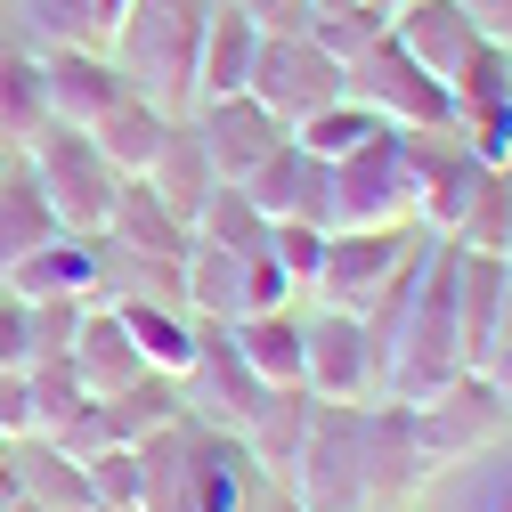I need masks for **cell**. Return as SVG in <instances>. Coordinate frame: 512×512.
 Listing matches in <instances>:
<instances>
[{"instance_id":"e575fe53","label":"cell","mask_w":512,"mask_h":512,"mask_svg":"<svg viewBox=\"0 0 512 512\" xmlns=\"http://www.w3.org/2000/svg\"><path fill=\"white\" fill-rule=\"evenodd\" d=\"M90 472V504H139V447H98V456L82 464Z\"/></svg>"},{"instance_id":"7a4b0ae2","label":"cell","mask_w":512,"mask_h":512,"mask_svg":"<svg viewBox=\"0 0 512 512\" xmlns=\"http://www.w3.org/2000/svg\"><path fill=\"white\" fill-rule=\"evenodd\" d=\"M415 196H423L415 131H391V122H382L366 147H350L334 163V228H423Z\"/></svg>"},{"instance_id":"30bf717a","label":"cell","mask_w":512,"mask_h":512,"mask_svg":"<svg viewBox=\"0 0 512 512\" xmlns=\"http://www.w3.org/2000/svg\"><path fill=\"white\" fill-rule=\"evenodd\" d=\"M196 139H204V163H212V179H228V187H244L252 171H261L293 131L252 98V90H236V98H212V106H196Z\"/></svg>"},{"instance_id":"603a6c76","label":"cell","mask_w":512,"mask_h":512,"mask_svg":"<svg viewBox=\"0 0 512 512\" xmlns=\"http://www.w3.org/2000/svg\"><path fill=\"white\" fill-rule=\"evenodd\" d=\"M49 236H66V228H57V212H49V196H41L33 163L9 155V171H0V277H9L25 252H41Z\"/></svg>"},{"instance_id":"e0dca14e","label":"cell","mask_w":512,"mask_h":512,"mask_svg":"<svg viewBox=\"0 0 512 512\" xmlns=\"http://www.w3.org/2000/svg\"><path fill=\"white\" fill-rule=\"evenodd\" d=\"M66 366L82 374V391H90V399H114V391H131V382L147 374V366H139V342H131V326L114 317V301H82V326H74V350H66Z\"/></svg>"},{"instance_id":"3957f363","label":"cell","mask_w":512,"mask_h":512,"mask_svg":"<svg viewBox=\"0 0 512 512\" xmlns=\"http://www.w3.org/2000/svg\"><path fill=\"white\" fill-rule=\"evenodd\" d=\"M25 163H33V179H41V196H49L57 228H66V236H106L114 196H122V171L90 147V131L41 122V131L25 139Z\"/></svg>"},{"instance_id":"d6a6232c","label":"cell","mask_w":512,"mask_h":512,"mask_svg":"<svg viewBox=\"0 0 512 512\" xmlns=\"http://www.w3.org/2000/svg\"><path fill=\"white\" fill-rule=\"evenodd\" d=\"M301 171H309V147L301 139H285L261 171L244 179V196H252V212L261 220H293V204H301Z\"/></svg>"},{"instance_id":"83f0119b","label":"cell","mask_w":512,"mask_h":512,"mask_svg":"<svg viewBox=\"0 0 512 512\" xmlns=\"http://www.w3.org/2000/svg\"><path fill=\"white\" fill-rule=\"evenodd\" d=\"M447 244H464V252H504V261H512V179H504V163H480L472 204H464L456 228H447Z\"/></svg>"},{"instance_id":"ab89813d","label":"cell","mask_w":512,"mask_h":512,"mask_svg":"<svg viewBox=\"0 0 512 512\" xmlns=\"http://www.w3.org/2000/svg\"><path fill=\"white\" fill-rule=\"evenodd\" d=\"M0 366H25V301L0 285Z\"/></svg>"},{"instance_id":"9a60e30c","label":"cell","mask_w":512,"mask_h":512,"mask_svg":"<svg viewBox=\"0 0 512 512\" xmlns=\"http://www.w3.org/2000/svg\"><path fill=\"white\" fill-rule=\"evenodd\" d=\"M358 472H366V512H374V504L391 512V504L423 480V447H415V423H407L399 399L358 407Z\"/></svg>"},{"instance_id":"ee69618b","label":"cell","mask_w":512,"mask_h":512,"mask_svg":"<svg viewBox=\"0 0 512 512\" xmlns=\"http://www.w3.org/2000/svg\"><path fill=\"white\" fill-rule=\"evenodd\" d=\"M252 512H301V504H293V496H285V488H277V496H269V504H252Z\"/></svg>"},{"instance_id":"1f68e13d","label":"cell","mask_w":512,"mask_h":512,"mask_svg":"<svg viewBox=\"0 0 512 512\" xmlns=\"http://www.w3.org/2000/svg\"><path fill=\"white\" fill-rule=\"evenodd\" d=\"M374 131H382V114H366L358 98H334L326 114H309V122H301L293 139H301V147H309L317 163H342V155H350V147H366Z\"/></svg>"},{"instance_id":"8992f818","label":"cell","mask_w":512,"mask_h":512,"mask_svg":"<svg viewBox=\"0 0 512 512\" xmlns=\"http://www.w3.org/2000/svg\"><path fill=\"white\" fill-rule=\"evenodd\" d=\"M252 98H261L285 131H301L309 114H326L334 98H350V74L334 66L309 33H261V57H252Z\"/></svg>"},{"instance_id":"b9f144b4","label":"cell","mask_w":512,"mask_h":512,"mask_svg":"<svg viewBox=\"0 0 512 512\" xmlns=\"http://www.w3.org/2000/svg\"><path fill=\"white\" fill-rule=\"evenodd\" d=\"M131 17V0H90V25H98V41H114V25Z\"/></svg>"},{"instance_id":"d6986e66","label":"cell","mask_w":512,"mask_h":512,"mask_svg":"<svg viewBox=\"0 0 512 512\" xmlns=\"http://www.w3.org/2000/svg\"><path fill=\"white\" fill-rule=\"evenodd\" d=\"M252 57H261V17L252 9H204V41H196V106L236 98L252 82Z\"/></svg>"},{"instance_id":"60d3db41","label":"cell","mask_w":512,"mask_h":512,"mask_svg":"<svg viewBox=\"0 0 512 512\" xmlns=\"http://www.w3.org/2000/svg\"><path fill=\"white\" fill-rule=\"evenodd\" d=\"M480 374H488V391H496V399H504V407H512V334H504V342H496V358H488V366H480Z\"/></svg>"},{"instance_id":"2e32d148","label":"cell","mask_w":512,"mask_h":512,"mask_svg":"<svg viewBox=\"0 0 512 512\" xmlns=\"http://www.w3.org/2000/svg\"><path fill=\"white\" fill-rule=\"evenodd\" d=\"M98 277H106L98 236H49V244L25 252L0 285H9L17 301H98Z\"/></svg>"},{"instance_id":"bcb514c9","label":"cell","mask_w":512,"mask_h":512,"mask_svg":"<svg viewBox=\"0 0 512 512\" xmlns=\"http://www.w3.org/2000/svg\"><path fill=\"white\" fill-rule=\"evenodd\" d=\"M9 447H17V439H9V431H0V456H9Z\"/></svg>"},{"instance_id":"7c38bea8","label":"cell","mask_w":512,"mask_h":512,"mask_svg":"<svg viewBox=\"0 0 512 512\" xmlns=\"http://www.w3.org/2000/svg\"><path fill=\"white\" fill-rule=\"evenodd\" d=\"M131 90L122 66L90 41H66V49H41V98H49V122H66V131H90V122Z\"/></svg>"},{"instance_id":"5bb4252c","label":"cell","mask_w":512,"mask_h":512,"mask_svg":"<svg viewBox=\"0 0 512 512\" xmlns=\"http://www.w3.org/2000/svg\"><path fill=\"white\" fill-rule=\"evenodd\" d=\"M382 33H391L431 82H456L472 66V49H480V25L464 17V0H399Z\"/></svg>"},{"instance_id":"d4e9b609","label":"cell","mask_w":512,"mask_h":512,"mask_svg":"<svg viewBox=\"0 0 512 512\" xmlns=\"http://www.w3.org/2000/svg\"><path fill=\"white\" fill-rule=\"evenodd\" d=\"M309 407H317L309 391H261V407H252V415H244V431H236V439H244V456L261 464V472H277V480H285V472H293V456H301Z\"/></svg>"},{"instance_id":"5b68a950","label":"cell","mask_w":512,"mask_h":512,"mask_svg":"<svg viewBox=\"0 0 512 512\" xmlns=\"http://www.w3.org/2000/svg\"><path fill=\"white\" fill-rule=\"evenodd\" d=\"M350 98L366 114H382L391 131H456V98H447V82H431L391 33L350 57Z\"/></svg>"},{"instance_id":"6da1fadb","label":"cell","mask_w":512,"mask_h":512,"mask_svg":"<svg viewBox=\"0 0 512 512\" xmlns=\"http://www.w3.org/2000/svg\"><path fill=\"white\" fill-rule=\"evenodd\" d=\"M196 41H204V0H131L114 25V66L147 106L179 114L196 106Z\"/></svg>"},{"instance_id":"277c9868","label":"cell","mask_w":512,"mask_h":512,"mask_svg":"<svg viewBox=\"0 0 512 512\" xmlns=\"http://www.w3.org/2000/svg\"><path fill=\"white\" fill-rule=\"evenodd\" d=\"M431 228H334L326 236V252H317V301L326 309H350V317H366L382 293H391V277L415 261V244H423Z\"/></svg>"},{"instance_id":"f546056e","label":"cell","mask_w":512,"mask_h":512,"mask_svg":"<svg viewBox=\"0 0 512 512\" xmlns=\"http://www.w3.org/2000/svg\"><path fill=\"white\" fill-rule=\"evenodd\" d=\"M196 236H204V244H228V252H261V244H269V220L252 212L244 187L212 179V196L196 204Z\"/></svg>"},{"instance_id":"8d00e7d4","label":"cell","mask_w":512,"mask_h":512,"mask_svg":"<svg viewBox=\"0 0 512 512\" xmlns=\"http://www.w3.org/2000/svg\"><path fill=\"white\" fill-rule=\"evenodd\" d=\"M293 301V277H285V261L261 244V252H244V317L252 309H285Z\"/></svg>"},{"instance_id":"ffe728a7","label":"cell","mask_w":512,"mask_h":512,"mask_svg":"<svg viewBox=\"0 0 512 512\" xmlns=\"http://www.w3.org/2000/svg\"><path fill=\"white\" fill-rule=\"evenodd\" d=\"M163 139H171V114H163V106H147L139 90H122V98L90 122V147H98L122 179H139V171L155 163V147H163Z\"/></svg>"},{"instance_id":"9c48e42d","label":"cell","mask_w":512,"mask_h":512,"mask_svg":"<svg viewBox=\"0 0 512 512\" xmlns=\"http://www.w3.org/2000/svg\"><path fill=\"white\" fill-rule=\"evenodd\" d=\"M504 415H512V407L488 391V374H456V382H439L431 399L407 407L415 447H423V472H431V464H472L480 447L504 431Z\"/></svg>"},{"instance_id":"ba28073f","label":"cell","mask_w":512,"mask_h":512,"mask_svg":"<svg viewBox=\"0 0 512 512\" xmlns=\"http://www.w3.org/2000/svg\"><path fill=\"white\" fill-rule=\"evenodd\" d=\"M301 391L326 407H358L366 391H382V350L366 334V317H350V309L301 317Z\"/></svg>"},{"instance_id":"52a82bcc","label":"cell","mask_w":512,"mask_h":512,"mask_svg":"<svg viewBox=\"0 0 512 512\" xmlns=\"http://www.w3.org/2000/svg\"><path fill=\"white\" fill-rule=\"evenodd\" d=\"M301 512H366V472H358V407H309L301 456H293V488Z\"/></svg>"},{"instance_id":"4fadbf2b","label":"cell","mask_w":512,"mask_h":512,"mask_svg":"<svg viewBox=\"0 0 512 512\" xmlns=\"http://www.w3.org/2000/svg\"><path fill=\"white\" fill-rule=\"evenodd\" d=\"M504 301H512V261L504 252H464L456 244V350L480 374L504 342Z\"/></svg>"},{"instance_id":"d590c367","label":"cell","mask_w":512,"mask_h":512,"mask_svg":"<svg viewBox=\"0 0 512 512\" xmlns=\"http://www.w3.org/2000/svg\"><path fill=\"white\" fill-rule=\"evenodd\" d=\"M269 252L285 261L293 285H309V277H317V252H326V228H309V220H269Z\"/></svg>"},{"instance_id":"4dcf8cb0","label":"cell","mask_w":512,"mask_h":512,"mask_svg":"<svg viewBox=\"0 0 512 512\" xmlns=\"http://www.w3.org/2000/svg\"><path fill=\"white\" fill-rule=\"evenodd\" d=\"M25 391H33V439H57V431L90 407L82 374H74L66 358H33V366H25Z\"/></svg>"},{"instance_id":"f1b7e54d","label":"cell","mask_w":512,"mask_h":512,"mask_svg":"<svg viewBox=\"0 0 512 512\" xmlns=\"http://www.w3.org/2000/svg\"><path fill=\"white\" fill-rule=\"evenodd\" d=\"M41 122H49V98H41V57L0 49V147H25Z\"/></svg>"},{"instance_id":"484cf974","label":"cell","mask_w":512,"mask_h":512,"mask_svg":"<svg viewBox=\"0 0 512 512\" xmlns=\"http://www.w3.org/2000/svg\"><path fill=\"white\" fill-rule=\"evenodd\" d=\"M9 464H17L33 512H90V472L66 456V447H49V439H17V447H9Z\"/></svg>"},{"instance_id":"4316f807","label":"cell","mask_w":512,"mask_h":512,"mask_svg":"<svg viewBox=\"0 0 512 512\" xmlns=\"http://www.w3.org/2000/svg\"><path fill=\"white\" fill-rule=\"evenodd\" d=\"M147 187H155V196L179 212V220H196V204L212 196V163H204V139L196 131H179V122H171V139L155 147V163L139 171Z\"/></svg>"},{"instance_id":"ac0fdd59","label":"cell","mask_w":512,"mask_h":512,"mask_svg":"<svg viewBox=\"0 0 512 512\" xmlns=\"http://www.w3.org/2000/svg\"><path fill=\"white\" fill-rule=\"evenodd\" d=\"M106 244L139 252V261H187V252H196V220H179L147 179H122L114 220H106Z\"/></svg>"},{"instance_id":"44dd1931","label":"cell","mask_w":512,"mask_h":512,"mask_svg":"<svg viewBox=\"0 0 512 512\" xmlns=\"http://www.w3.org/2000/svg\"><path fill=\"white\" fill-rule=\"evenodd\" d=\"M179 293H187V317H196V326H236L244 317V252L196 236V252L179 261Z\"/></svg>"},{"instance_id":"7bdbcfd3","label":"cell","mask_w":512,"mask_h":512,"mask_svg":"<svg viewBox=\"0 0 512 512\" xmlns=\"http://www.w3.org/2000/svg\"><path fill=\"white\" fill-rule=\"evenodd\" d=\"M0 512H25V480H17L9 456H0Z\"/></svg>"},{"instance_id":"f6af8a7d","label":"cell","mask_w":512,"mask_h":512,"mask_svg":"<svg viewBox=\"0 0 512 512\" xmlns=\"http://www.w3.org/2000/svg\"><path fill=\"white\" fill-rule=\"evenodd\" d=\"M90 512H139V504H90Z\"/></svg>"},{"instance_id":"f35d334b","label":"cell","mask_w":512,"mask_h":512,"mask_svg":"<svg viewBox=\"0 0 512 512\" xmlns=\"http://www.w3.org/2000/svg\"><path fill=\"white\" fill-rule=\"evenodd\" d=\"M464 17L480 25L488 49H512V0H464Z\"/></svg>"},{"instance_id":"74e56055","label":"cell","mask_w":512,"mask_h":512,"mask_svg":"<svg viewBox=\"0 0 512 512\" xmlns=\"http://www.w3.org/2000/svg\"><path fill=\"white\" fill-rule=\"evenodd\" d=\"M25 9H33V25L49 33V49H66V41H98L90 0H25Z\"/></svg>"},{"instance_id":"7dc6e473","label":"cell","mask_w":512,"mask_h":512,"mask_svg":"<svg viewBox=\"0 0 512 512\" xmlns=\"http://www.w3.org/2000/svg\"><path fill=\"white\" fill-rule=\"evenodd\" d=\"M0 171H9V147H0Z\"/></svg>"},{"instance_id":"8fae6325","label":"cell","mask_w":512,"mask_h":512,"mask_svg":"<svg viewBox=\"0 0 512 512\" xmlns=\"http://www.w3.org/2000/svg\"><path fill=\"white\" fill-rule=\"evenodd\" d=\"M252 464L236 431H212L187 415V464H179V512H252Z\"/></svg>"},{"instance_id":"7402d4cb","label":"cell","mask_w":512,"mask_h":512,"mask_svg":"<svg viewBox=\"0 0 512 512\" xmlns=\"http://www.w3.org/2000/svg\"><path fill=\"white\" fill-rule=\"evenodd\" d=\"M114 317L131 326V342H139V366H147V374L187 382V366H196V317H187L179 301H114Z\"/></svg>"},{"instance_id":"836d02e7","label":"cell","mask_w":512,"mask_h":512,"mask_svg":"<svg viewBox=\"0 0 512 512\" xmlns=\"http://www.w3.org/2000/svg\"><path fill=\"white\" fill-rule=\"evenodd\" d=\"M456 512H512V447H480Z\"/></svg>"},{"instance_id":"cb8c5ba5","label":"cell","mask_w":512,"mask_h":512,"mask_svg":"<svg viewBox=\"0 0 512 512\" xmlns=\"http://www.w3.org/2000/svg\"><path fill=\"white\" fill-rule=\"evenodd\" d=\"M228 342H236V358L261 374L269 391H301V317H293V309H252V317H236Z\"/></svg>"}]
</instances>
